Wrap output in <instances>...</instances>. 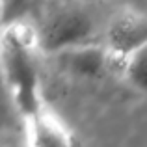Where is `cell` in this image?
Returning a JSON list of instances; mask_svg holds the SVG:
<instances>
[{
	"instance_id": "1",
	"label": "cell",
	"mask_w": 147,
	"mask_h": 147,
	"mask_svg": "<svg viewBox=\"0 0 147 147\" xmlns=\"http://www.w3.org/2000/svg\"><path fill=\"white\" fill-rule=\"evenodd\" d=\"M37 28L17 19L0 28V76L22 119L43 106Z\"/></svg>"
},
{
	"instance_id": "2",
	"label": "cell",
	"mask_w": 147,
	"mask_h": 147,
	"mask_svg": "<svg viewBox=\"0 0 147 147\" xmlns=\"http://www.w3.org/2000/svg\"><path fill=\"white\" fill-rule=\"evenodd\" d=\"M95 36V21L86 9L78 6H63L50 13L37 30L39 50L56 54L78 45L90 43Z\"/></svg>"
},
{
	"instance_id": "3",
	"label": "cell",
	"mask_w": 147,
	"mask_h": 147,
	"mask_svg": "<svg viewBox=\"0 0 147 147\" xmlns=\"http://www.w3.org/2000/svg\"><path fill=\"white\" fill-rule=\"evenodd\" d=\"M147 45V19L144 13L134 9L121 11L110 21L106 28V49L112 61L121 63L125 58Z\"/></svg>"
},
{
	"instance_id": "4",
	"label": "cell",
	"mask_w": 147,
	"mask_h": 147,
	"mask_svg": "<svg viewBox=\"0 0 147 147\" xmlns=\"http://www.w3.org/2000/svg\"><path fill=\"white\" fill-rule=\"evenodd\" d=\"M24 134L26 147H73L71 130L45 104L24 117Z\"/></svg>"
},
{
	"instance_id": "5",
	"label": "cell",
	"mask_w": 147,
	"mask_h": 147,
	"mask_svg": "<svg viewBox=\"0 0 147 147\" xmlns=\"http://www.w3.org/2000/svg\"><path fill=\"white\" fill-rule=\"evenodd\" d=\"M54 56L60 58V63L65 71L78 78H97L110 63L106 49L93 41L56 52Z\"/></svg>"
},
{
	"instance_id": "6",
	"label": "cell",
	"mask_w": 147,
	"mask_h": 147,
	"mask_svg": "<svg viewBox=\"0 0 147 147\" xmlns=\"http://www.w3.org/2000/svg\"><path fill=\"white\" fill-rule=\"evenodd\" d=\"M123 76L127 78V82L138 91L147 90V65H145V49L136 50L134 54H130L129 58L119 63Z\"/></svg>"
},
{
	"instance_id": "7",
	"label": "cell",
	"mask_w": 147,
	"mask_h": 147,
	"mask_svg": "<svg viewBox=\"0 0 147 147\" xmlns=\"http://www.w3.org/2000/svg\"><path fill=\"white\" fill-rule=\"evenodd\" d=\"M34 0H0V26L22 19Z\"/></svg>"
},
{
	"instance_id": "8",
	"label": "cell",
	"mask_w": 147,
	"mask_h": 147,
	"mask_svg": "<svg viewBox=\"0 0 147 147\" xmlns=\"http://www.w3.org/2000/svg\"><path fill=\"white\" fill-rule=\"evenodd\" d=\"M0 88H2V76H0Z\"/></svg>"
},
{
	"instance_id": "9",
	"label": "cell",
	"mask_w": 147,
	"mask_h": 147,
	"mask_svg": "<svg viewBox=\"0 0 147 147\" xmlns=\"http://www.w3.org/2000/svg\"><path fill=\"white\" fill-rule=\"evenodd\" d=\"M67 2H71V0H67Z\"/></svg>"
}]
</instances>
